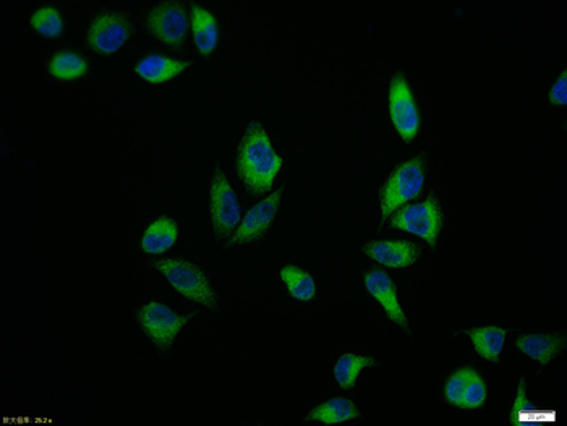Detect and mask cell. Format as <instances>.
<instances>
[{"instance_id": "6da1fadb", "label": "cell", "mask_w": 567, "mask_h": 426, "mask_svg": "<svg viewBox=\"0 0 567 426\" xmlns=\"http://www.w3.org/2000/svg\"><path fill=\"white\" fill-rule=\"evenodd\" d=\"M235 169L248 192L253 195L271 192L281 172L282 159L261 122H252L243 130L237 146Z\"/></svg>"}, {"instance_id": "7a4b0ae2", "label": "cell", "mask_w": 567, "mask_h": 426, "mask_svg": "<svg viewBox=\"0 0 567 426\" xmlns=\"http://www.w3.org/2000/svg\"><path fill=\"white\" fill-rule=\"evenodd\" d=\"M153 266L184 299L198 303L201 307H216L218 295L213 282L197 263L184 258H161L154 261Z\"/></svg>"}, {"instance_id": "3957f363", "label": "cell", "mask_w": 567, "mask_h": 426, "mask_svg": "<svg viewBox=\"0 0 567 426\" xmlns=\"http://www.w3.org/2000/svg\"><path fill=\"white\" fill-rule=\"evenodd\" d=\"M209 219L218 243L231 239L242 221L239 196L221 167H214L209 177Z\"/></svg>"}, {"instance_id": "277c9868", "label": "cell", "mask_w": 567, "mask_h": 426, "mask_svg": "<svg viewBox=\"0 0 567 426\" xmlns=\"http://www.w3.org/2000/svg\"><path fill=\"white\" fill-rule=\"evenodd\" d=\"M427 177L423 158H412L394 169L381 190L380 208L383 219L393 216L396 211L415 200L422 193Z\"/></svg>"}, {"instance_id": "5b68a950", "label": "cell", "mask_w": 567, "mask_h": 426, "mask_svg": "<svg viewBox=\"0 0 567 426\" xmlns=\"http://www.w3.org/2000/svg\"><path fill=\"white\" fill-rule=\"evenodd\" d=\"M138 323L154 346L167 350L184 331L188 318L167 307L166 303L148 302L138 311Z\"/></svg>"}, {"instance_id": "8992f818", "label": "cell", "mask_w": 567, "mask_h": 426, "mask_svg": "<svg viewBox=\"0 0 567 426\" xmlns=\"http://www.w3.org/2000/svg\"><path fill=\"white\" fill-rule=\"evenodd\" d=\"M391 224L399 231L417 235L420 239L427 240L431 247H435L443 226L440 203L430 196L420 203L405 206L394 214Z\"/></svg>"}, {"instance_id": "52a82bcc", "label": "cell", "mask_w": 567, "mask_h": 426, "mask_svg": "<svg viewBox=\"0 0 567 426\" xmlns=\"http://www.w3.org/2000/svg\"><path fill=\"white\" fill-rule=\"evenodd\" d=\"M282 200H284V188H278L248 209V213L243 216L227 245L237 247L263 239L278 218Z\"/></svg>"}, {"instance_id": "ba28073f", "label": "cell", "mask_w": 567, "mask_h": 426, "mask_svg": "<svg viewBox=\"0 0 567 426\" xmlns=\"http://www.w3.org/2000/svg\"><path fill=\"white\" fill-rule=\"evenodd\" d=\"M389 114L399 137L405 143H412L420 130V112H418L415 94L409 81L402 75H396L389 88Z\"/></svg>"}, {"instance_id": "9c48e42d", "label": "cell", "mask_w": 567, "mask_h": 426, "mask_svg": "<svg viewBox=\"0 0 567 426\" xmlns=\"http://www.w3.org/2000/svg\"><path fill=\"white\" fill-rule=\"evenodd\" d=\"M145 26L148 33L158 39L159 43L182 47L187 38V13L177 2H162L146 13Z\"/></svg>"}, {"instance_id": "30bf717a", "label": "cell", "mask_w": 567, "mask_h": 426, "mask_svg": "<svg viewBox=\"0 0 567 426\" xmlns=\"http://www.w3.org/2000/svg\"><path fill=\"white\" fill-rule=\"evenodd\" d=\"M133 25L124 13H101L91 22L86 43L99 54H114L132 38Z\"/></svg>"}, {"instance_id": "8fae6325", "label": "cell", "mask_w": 567, "mask_h": 426, "mask_svg": "<svg viewBox=\"0 0 567 426\" xmlns=\"http://www.w3.org/2000/svg\"><path fill=\"white\" fill-rule=\"evenodd\" d=\"M486 396H488V389H486L485 381L472 367L457 370L444 386L446 401L457 409H482Z\"/></svg>"}, {"instance_id": "7c38bea8", "label": "cell", "mask_w": 567, "mask_h": 426, "mask_svg": "<svg viewBox=\"0 0 567 426\" xmlns=\"http://www.w3.org/2000/svg\"><path fill=\"white\" fill-rule=\"evenodd\" d=\"M368 258L388 268H409L417 263L420 250L409 240H376L365 245Z\"/></svg>"}, {"instance_id": "4fadbf2b", "label": "cell", "mask_w": 567, "mask_h": 426, "mask_svg": "<svg viewBox=\"0 0 567 426\" xmlns=\"http://www.w3.org/2000/svg\"><path fill=\"white\" fill-rule=\"evenodd\" d=\"M363 284H365L368 294L376 302L380 303L389 320L396 323L397 326L405 328L407 326V318H405L401 302L397 299L396 287H394L391 277L384 271H380V269H371L363 277Z\"/></svg>"}, {"instance_id": "5bb4252c", "label": "cell", "mask_w": 567, "mask_h": 426, "mask_svg": "<svg viewBox=\"0 0 567 426\" xmlns=\"http://www.w3.org/2000/svg\"><path fill=\"white\" fill-rule=\"evenodd\" d=\"M179 239V224L171 216L154 219L141 235L140 248L146 255H164Z\"/></svg>"}, {"instance_id": "9a60e30c", "label": "cell", "mask_w": 567, "mask_h": 426, "mask_svg": "<svg viewBox=\"0 0 567 426\" xmlns=\"http://www.w3.org/2000/svg\"><path fill=\"white\" fill-rule=\"evenodd\" d=\"M188 67H190V62H185V60L172 59L164 54H150L138 62L135 72L138 73V77L148 83L161 85V83H167V81L180 77Z\"/></svg>"}, {"instance_id": "2e32d148", "label": "cell", "mask_w": 567, "mask_h": 426, "mask_svg": "<svg viewBox=\"0 0 567 426\" xmlns=\"http://www.w3.org/2000/svg\"><path fill=\"white\" fill-rule=\"evenodd\" d=\"M190 23H192L193 39L201 56H211L219 41L218 20L213 12H209L201 5H193L190 10Z\"/></svg>"}, {"instance_id": "e0dca14e", "label": "cell", "mask_w": 567, "mask_h": 426, "mask_svg": "<svg viewBox=\"0 0 567 426\" xmlns=\"http://www.w3.org/2000/svg\"><path fill=\"white\" fill-rule=\"evenodd\" d=\"M516 346L525 357L546 365L561 354L564 337L559 334H525L517 339Z\"/></svg>"}, {"instance_id": "ac0fdd59", "label": "cell", "mask_w": 567, "mask_h": 426, "mask_svg": "<svg viewBox=\"0 0 567 426\" xmlns=\"http://www.w3.org/2000/svg\"><path fill=\"white\" fill-rule=\"evenodd\" d=\"M359 417V409L354 402L346 397H334L323 404L316 405L315 409L308 414V420L323 425H341V423L352 422Z\"/></svg>"}, {"instance_id": "d6986e66", "label": "cell", "mask_w": 567, "mask_h": 426, "mask_svg": "<svg viewBox=\"0 0 567 426\" xmlns=\"http://www.w3.org/2000/svg\"><path fill=\"white\" fill-rule=\"evenodd\" d=\"M279 279L292 299L299 300V302H310L315 299L316 290H318L315 277L300 266H284L279 271Z\"/></svg>"}, {"instance_id": "ffe728a7", "label": "cell", "mask_w": 567, "mask_h": 426, "mask_svg": "<svg viewBox=\"0 0 567 426\" xmlns=\"http://www.w3.org/2000/svg\"><path fill=\"white\" fill-rule=\"evenodd\" d=\"M469 336L478 354L482 355L485 360L496 362L503 352L508 333L501 326H482V328L472 329Z\"/></svg>"}, {"instance_id": "44dd1931", "label": "cell", "mask_w": 567, "mask_h": 426, "mask_svg": "<svg viewBox=\"0 0 567 426\" xmlns=\"http://www.w3.org/2000/svg\"><path fill=\"white\" fill-rule=\"evenodd\" d=\"M47 70L57 80L73 81L85 77L90 70V64L78 52L60 51L51 57Z\"/></svg>"}, {"instance_id": "7402d4cb", "label": "cell", "mask_w": 567, "mask_h": 426, "mask_svg": "<svg viewBox=\"0 0 567 426\" xmlns=\"http://www.w3.org/2000/svg\"><path fill=\"white\" fill-rule=\"evenodd\" d=\"M371 365H373V360L367 355L352 354V352L341 355L333 370L337 386L344 391L354 389L355 384L359 381L360 373H363Z\"/></svg>"}, {"instance_id": "603a6c76", "label": "cell", "mask_w": 567, "mask_h": 426, "mask_svg": "<svg viewBox=\"0 0 567 426\" xmlns=\"http://www.w3.org/2000/svg\"><path fill=\"white\" fill-rule=\"evenodd\" d=\"M31 26L36 33L46 38H57L64 31V17L56 7L44 5L31 15Z\"/></svg>"}, {"instance_id": "cb8c5ba5", "label": "cell", "mask_w": 567, "mask_h": 426, "mask_svg": "<svg viewBox=\"0 0 567 426\" xmlns=\"http://www.w3.org/2000/svg\"><path fill=\"white\" fill-rule=\"evenodd\" d=\"M532 409H535V407L530 404L529 397H527V386H525L524 381H521V384L517 386L516 401L512 405L511 417L521 414L522 410L532 412Z\"/></svg>"}, {"instance_id": "d4e9b609", "label": "cell", "mask_w": 567, "mask_h": 426, "mask_svg": "<svg viewBox=\"0 0 567 426\" xmlns=\"http://www.w3.org/2000/svg\"><path fill=\"white\" fill-rule=\"evenodd\" d=\"M550 101L555 106H566V73H561V77L551 86Z\"/></svg>"}]
</instances>
